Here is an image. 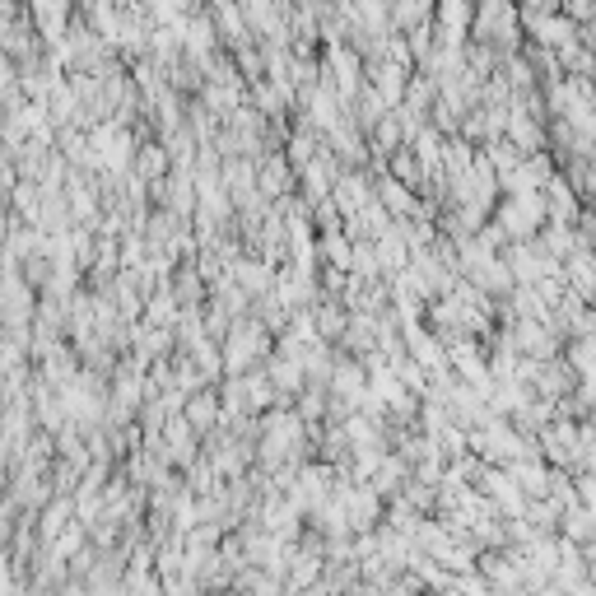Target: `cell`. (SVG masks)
I'll list each match as a JSON object with an SVG mask.
<instances>
[{"mask_svg": "<svg viewBox=\"0 0 596 596\" xmlns=\"http://www.w3.org/2000/svg\"><path fill=\"white\" fill-rule=\"evenodd\" d=\"M545 219H550L545 191H513L499 210V229H503V238H513V243H531Z\"/></svg>", "mask_w": 596, "mask_h": 596, "instance_id": "cell-1", "label": "cell"}, {"mask_svg": "<svg viewBox=\"0 0 596 596\" xmlns=\"http://www.w3.org/2000/svg\"><path fill=\"white\" fill-rule=\"evenodd\" d=\"M196 424L187 420V415H173V420L163 424V452H168V461H177V466H191L196 461Z\"/></svg>", "mask_w": 596, "mask_h": 596, "instance_id": "cell-2", "label": "cell"}, {"mask_svg": "<svg viewBox=\"0 0 596 596\" xmlns=\"http://www.w3.org/2000/svg\"><path fill=\"white\" fill-rule=\"evenodd\" d=\"M257 354H266V331H257V326H238L229 336V350H224V364L238 373V368H247Z\"/></svg>", "mask_w": 596, "mask_h": 596, "instance_id": "cell-3", "label": "cell"}, {"mask_svg": "<svg viewBox=\"0 0 596 596\" xmlns=\"http://www.w3.org/2000/svg\"><path fill=\"white\" fill-rule=\"evenodd\" d=\"M559 536L573 545H596V513L587 508V503H573V508H564V522H559Z\"/></svg>", "mask_w": 596, "mask_h": 596, "instance_id": "cell-4", "label": "cell"}, {"mask_svg": "<svg viewBox=\"0 0 596 596\" xmlns=\"http://www.w3.org/2000/svg\"><path fill=\"white\" fill-rule=\"evenodd\" d=\"M94 149H98V163L112 168V173H122L126 163H131V140H126L122 131H112V126H103L94 136Z\"/></svg>", "mask_w": 596, "mask_h": 596, "instance_id": "cell-5", "label": "cell"}, {"mask_svg": "<svg viewBox=\"0 0 596 596\" xmlns=\"http://www.w3.org/2000/svg\"><path fill=\"white\" fill-rule=\"evenodd\" d=\"M70 517H75V503H70V499L47 503V508L38 513V545L61 541V536H66V527H70Z\"/></svg>", "mask_w": 596, "mask_h": 596, "instance_id": "cell-6", "label": "cell"}, {"mask_svg": "<svg viewBox=\"0 0 596 596\" xmlns=\"http://www.w3.org/2000/svg\"><path fill=\"white\" fill-rule=\"evenodd\" d=\"M508 471L517 475V485L527 489L531 499H545V494H550V466H545V461H536V457H522V461H513V466H508Z\"/></svg>", "mask_w": 596, "mask_h": 596, "instance_id": "cell-7", "label": "cell"}, {"mask_svg": "<svg viewBox=\"0 0 596 596\" xmlns=\"http://www.w3.org/2000/svg\"><path fill=\"white\" fill-rule=\"evenodd\" d=\"M573 378H578L573 364H555V359H550V364H541V373H536V387H541L545 401H559V396L573 387Z\"/></svg>", "mask_w": 596, "mask_h": 596, "instance_id": "cell-8", "label": "cell"}, {"mask_svg": "<svg viewBox=\"0 0 596 596\" xmlns=\"http://www.w3.org/2000/svg\"><path fill=\"white\" fill-rule=\"evenodd\" d=\"M187 420L196 424V429H210V424L219 420V396L215 392H201V396H191V406H187Z\"/></svg>", "mask_w": 596, "mask_h": 596, "instance_id": "cell-9", "label": "cell"}, {"mask_svg": "<svg viewBox=\"0 0 596 596\" xmlns=\"http://www.w3.org/2000/svg\"><path fill=\"white\" fill-rule=\"evenodd\" d=\"M382 201H387V210H392V215H410V210H415V196L406 191V182H401V177H387V182H382Z\"/></svg>", "mask_w": 596, "mask_h": 596, "instance_id": "cell-10", "label": "cell"}, {"mask_svg": "<svg viewBox=\"0 0 596 596\" xmlns=\"http://www.w3.org/2000/svg\"><path fill=\"white\" fill-rule=\"evenodd\" d=\"M322 257L331 261L336 271H345V266H354V247L345 243V238H340L336 229H331V233H326V238H322Z\"/></svg>", "mask_w": 596, "mask_h": 596, "instance_id": "cell-11", "label": "cell"}, {"mask_svg": "<svg viewBox=\"0 0 596 596\" xmlns=\"http://www.w3.org/2000/svg\"><path fill=\"white\" fill-rule=\"evenodd\" d=\"M238 280H243V285L257 294V289L271 285V271H266V266H252V261H238Z\"/></svg>", "mask_w": 596, "mask_h": 596, "instance_id": "cell-12", "label": "cell"}, {"mask_svg": "<svg viewBox=\"0 0 596 596\" xmlns=\"http://www.w3.org/2000/svg\"><path fill=\"white\" fill-rule=\"evenodd\" d=\"M285 182H289V168H285V163H266L261 191H266V196H280V191H285Z\"/></svg>", "mask_w": 596, "mask_h": 596, "instance_id": "cell-13", "label": "cell"}, {"mask_svg": "<svg viewBox=\"0 0 596 596\" xmlns=\"http://www.w3.org/2000/svg\"><path fill=\"white\" fill-rule=\"evenodd\" d=\"M163 322H173V298L168 294H159L149 303V326H163Z\"/></svg>", "mask_w": 596, "mask_h": 596, "instance_id": "cell-14", "label": "cell"}, {"mask_svg": "<svg viewBox=\"0 0 596 596\" xmlns=\"http://www.w3.org/2000/svg\"><path fill=\"white\" fill-rule=\"evenodd\" d=\"M136 168H140L145 177H159V173H163V154H159V149H145V154L136 159Z\"/></svg>", "mask_w": 596, "mask_h": 596, "instance_id": "cell-15", "label": "cell"}, {"mask_svg": "<svg viewBox=\"0 0 596 596\" xmlns=\"http://www.w3.org/2000/svg\"><path fill=\"white\" fill-rule=\"evenodd\" d=\"M415 173H420L415 159H410V154H396V177H401V182H415Z\"/></svg>", "mask_w": 596, "mask_h": 596, "instance_id": "cell-16", "label": "cell"}, {"mask_svg": "<svg viewBox=\"0 0 596 596\" xmlns=\"http://www.w3.org/2000/svg\"><path fill=\"white\" fill-rule=\"evenodd\" d=\"M224 596H257V592H247V587H229Z\"/></svg>", "mask_w": 596, "mask_h": 596, "instance_id": "cell-17", "label": "cell"}]
</instances>
